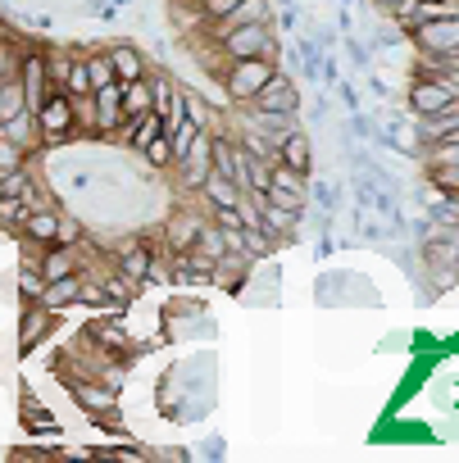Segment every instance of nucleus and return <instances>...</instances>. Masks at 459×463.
Wrapping results in <instances>:
<instances>
[{"mask_svg":"<svg viewBox=\"0 0 459 463\" xmlns=\"http://www.w3.org/2000/svg\"><path fill=\"white\" fill-rule=\"evenodd\" d=\"M196 227H200V213H196V209H177V213L168 218V227H164V246H168L173 255L191 250V241H196Z\"/></svg>","mask_w":459,"mask_h":463,"instance_id":"15","label":"nucleus"},{"mask_svg":"<svg viewBox=\"0 0 459 463\" xmlns=\"http://www.w3.org/2000/svg\"><path fill=\"white\" fill-rule=\"evenodd\" d=\"M0 137L5 141H14V146H24V150H33L42 137H37V114L33 109H19L14 118H0Z\"/></svg>","mask_w":459,"mask_h":463,"instance_id":"18","label":"nucleus"},{"mask_svg":"<svg viewBox=\"0 0 459 463\" xmlns=\"http://www.w3.org/2000/svg\"><path fill=\"white\" fill-rule=\"evenodd\" d=\"M278 69V60H264V55H251V60H233V69L223 73V91H227V100L233 105H246L264 82H269V73Z\"/></svg>","mask_w":459,"mask_h":463,"instance_id":"2","label":"nucleus"},{"mask_svg":"<svg viewBox=\"0 0 459 463\" xmlns=\"http://www.w3.org/2000/svg\"><path fill=\"white\" fill-rule=\"evenodd\" d=\"M119 109H123V118H137V114H150V109H155V96H150V78H132V82H123V96H119Z\"/></svg>","mask_w":459,"mask_h":463,"instance_id":"19","label":"nucleus"},{"mask_svg":"<svg viewBox=\"0 0 459 463\" xmlns=\"http://www.w3.org/2000/svg\"><path fill=\"white\" fill-rule=\"evenodd\" d=\"M273 159L287 164V168L301 173V177L314 173V146H310V137H305L301 128H287V132H282V141L273 146Z\"/></svg>","mask_w":459,"mask_h":463,"instance_id":"9","label":"nucleus"},{"mask_svg":"<svg viewBox=\"0 0 459 463\" xmlns=\"http://www.w3.org/2000/svg\"><path fill=\"white\" fill-rule=\"evenodd\" d=\"M42 291H46V278H42V273H37V264L28 260V264H24V273H19V296H24V300H42Z\"/></svg>","mask_w":459,"mask_h":463,"instance_id":"28","label":"nucleus"},{"mask_svg":"<svg viewBox=\"0 0 459 463\" xmlns=\"http://www.w3.org/2000/svg\"><path fill=\"white\" fill-rule=\"evenodd\" d=\"M37 273H42L46 282L73 278V273H82V250H78V246H46V255L37 260Z\"/></svg>","mask_w":459,"mask_h":463,"instance_id":"14","label":"nucleus"},{"mask_svg":"<svg viewBox=\"0 0 459 463\" xmlns=\"http://www.w3.org/2000/svg\"><path fill=\"white\" fill-rule=\"evenodd\" d=\"M454 105H459V96L436 73H423V78L409 82V109H414V118H427V114H441V109H454Z\"/></svg>","mask_w":459,"mask_h":463,"instance_id":"5","label":"nucleus"},{"mask_svg":"<svg viewBox=\"0 0 459 463\" xmlns=\"http://www.w3.org/2000/svg\"><path fill=\"white\" fill-rule=\"evenodd\" d=\"M223 55L227 60H251V55H264V60H278V42H273V19L264 24H242L233 33L218 37Z\"/></svg>","mask_w":459,"mask_h":463,"instance_id":"1","label":"nucleus"},{"mask_svg":"<svg viewBox=\"0 0 459 463\" xmlns=\"http://www.w3.org/2000/svg\"><path fill=\"white\" fill-rule=\"evenodd\" d=\"M264 19H273L269 0H237V5L227 10L223 19H214V24H209V37L218 42L223 33H233V28H242V24H264Z\"/></svg>","mask_w":459,"mask_h":463,"instance_id":"10","label":"nucleus"},{"mask_svg":"<svg viewBox=\"0 0 459 463\" xmlns=\"http://www.w3.org/2000/svg\"><path fill=\"white\" fill-rule=\"evenodd\" d=\"M177 168H182V186L200 191V182L214 173V168H209V128H200V132H196V141H191V150L177 159Z\"/></svg>","mask_w":459,"mask_h":463,"instance_id":"13","label":"nucleus"},{"mask_svg":"<svg viewBox=\"0 0 459 463\" xmlns=\"http://www.w3.org/2000/svg\"><path fill=\"white\" fill-rule=\"evenodd\" d=\"M177 114H182V123L209 128V105H205L200 96H191V91H177Z\"/></svg>","mask_w":459,"mask_h":463,"instance_id":"25","label":"nucleus"},{"mask_svg":"<svg viewBox=\"0 0 459 463\" xmlns=\"http://www.w3.org/2000/svg\"><path fill=\"white\" fill-rule=\"evenodd\" d=\"M432 168H459V141L454 137L432 141Z\"/></svg>","mask_w":459,"mask_h":463,"instance_id":"30","label":"nucleus"},{"mask_svg":"<svg viewBox=\"0 0 459 463\" xmlns=\"http://www.w3.org/2000/svg\"><path fill=\"white\" fill-rule=\"evenodd\" d=\"M196 5H200V0H196Z\"/></svg>","mask_w":459,"mask_h":463,"instance_id":"37","label":"nucleus"},{"mask_svg":"<svg viewBox=\"0 0 459 463\" xmlns=\"http://www.w3.org/2000/svg\"><path fill=\"white\" fill-rule=\"evenodd\" d=\"M24 427H28L33 436H51V440L60 436V422H55V413H51V409H42L33 391L24 395Z\"/></svg>","mask_w":459,"mask_h":463,"instance_id":"21","label":"nucleus"},{"mask_svg":"<svg viewBox=\"0 0 459 463\" xmlns=\"http://www.w3.org/2000/svg\"><path fill=\"white\" fill-rule=\"evenodd\" d=\"M55 323H60V318H55V309H46L42 300H28V309L19 314V350H24V354H33V350L55 332Z\"/></svg>","mask_w":459,"mask_h":463,"instance_id":"8","label":"nucleus"},{"mask_svg":"<svg viewBox=\"0 0 459 463\" xmlns=\"http://www.w3.org/2000/svg\"><path fill=\"white\" fill-rule=\"evenodd\" d=\"M69 96H87L91 91V78H87V60H69V73H64V87Z\"/></svg>","mask_w":459,"mask_h":463,"instance_id":"27","label":"nucleus"},{"mask_svg":"<svg viewBox=\"0 0 459 463\" xmlns=\"http://www.w3.org/2000/svg\"><path fill=\"white\" fill-rule=\"evenodd\" d=\"M19 227L28 232V241H33V246H55V227H60V213L37 204V209H28V218H24Z\"/></svg>","mask_w":459,"mask_h":463,"instance_id":"17","label":"nucleus"},{"mask_svg":"<svg viewBox=\"0 0 459 463\" xmlns=\"http://www.w3.org/2000/svg\"><path fill=\"white\" fill-rule=\"evenodd\" d=\"M69 395H73V404H78L87 418H110V413H119V391H110V386L96 382V377H69Z\"/></svg>","mask_w":459,"mask_h":463,"instance_id":"6","label":"nucleus"},{"mask_svg":"<svg viewBox=\"0 0 459 463\" xmlns=\"http://www.w3.org/2000/svg\"><path fill=\"white\" fill-rule=\"evenodd\" d=\"M19 164H28V150L0 137V173H5V168H19Z\"/></svg>","mask_w":459,"mask_h":463,"instance_id":"32","label":"nucleus"},{"mask_svg":"<svg viewBox=\"0 0 459 463\" xmlns=\"http://www.w3.org/2000/svg\"><path fill=\"white\" fill-rule=\"evenodd\" d=\"M87 78H91V87L119 82V78H114V64H110V55H105V51H100V55H87Z\"/></svg>","mask_w":459,"mask_h":463,"instance_id":"29","label":"nucleus"},{"mask_svg":"<svg viewBox=\"0 0 459 463\" xmlns=\"http://www.w3.org/2000/svg\"><path fill=\"white\" fill-rule=\"evenodd\" d=\"M141 282H150V287H164V282H173V269L164 264V260H155L150 255V264H146V278Z\"/></svg>","mask_w":459,"mask_h":463,"instance_id":"34","label":"nucleus"},{"mask_svg":"<svg viewBox=\"0 0 459 463\" xmlns=\"http://www.w3.org/2000/svg\"><path fill=\"white\" fill-rule=\"evenodd\" d=\"M414 42H418V51H427L432 60H445V55L459 51V19H454V14L423 19V24H414Z\"/></svg>","mask_w":459,"mask_h":463,"instance_id":"4","label":"nucleus"},{"mask_svg":"<svg viewBox=\"0 0 459 463\" xmlns=\"http://www.w3.org/2000/svg\"><path fill=\"white\" fill-rule=\"evenodd\" d=\"M119 5H128V0H119Z\"/></svg>","mask_w":459,"mask_h":463,"instance_id":"36","label":"nucleus"},{"mask_svg":"<svg viewBox=\"0 0 459 463\" xmlns=\"http://www.w3.org/2000/svg\"><path fill=\"white\" fill-rule=\"evenodd\" d=\"M119 96H123V82H105V87H91V105H96V132H100V137L119 132V123H123Z\"/></svg>","mask_w":459,"mask_h":463,"instance_id":"12","label":"nucleus"},{"mask_svg":"<svg viewBox=\"0 0 459 463\" xmlns=\"http://www.w3.org/2000/svg\"><path fill=\"white\" fill-rule=\"evenodd\" d=\"M105 55H110V64H114V78H119V82L146 78V60H141V51H137V46H110Z\"/></svg>","mask_w":459,"mask_h":463,"instance_id":"20","label":"nucleus"},{"mask_svg":"<svg viewBox=\"0 0 459 463\" xmlns=\"http://www.w3.org/2000/svg\"><path fill=\"white\" fill-rule=\"evenodd\" d=\"M19 82H24V100H28V109H37V105L46 100V91H51L46 55H42V51H33V55H24V60H19Z\"/></svg>","mask_w":459,"mask_h":463,"instance_id":"11","label":"nucleus"},{"mask_svg":"<svg viewBox=\"0 0 459 463\" xmlns=\"http://www.w3.org/2000/svg\"><path fill=\"white\" fill-rule=\"evenodd\" d=\"M146 264H150V246H141V241H128V246H119V273H123L128 282H137V287H141V278H146Z\"/></svg>","mask_w":459,"mask_h":463,"instance_id":"23","label":"nucleus"},{"mask_svg":"<svg viewBox=\"0 0 459 463\" xmlns=\"http://www.w3.org/2000/svg\"><path fill=\"white\" fill-rule=\"evenodd\" d=\"M78 282H82V273H73V278H55V282H46V291H42V305L46 309H69V305H78Z\"/></svg>","mask_w":459,"mask_h":463,"instance_id":"24","label":"nucleus"},{"mask_svg":"<svg viewBox=\"0 0 459 463\" xmlns=\"http://www.w3.org/2000/svg\"><path fill=\"white\" fill-rule=\"evenodd\" d=\"M246 105L269 109V114H296V109H301V91H296V82H292L282 69H273V73H269V82H264Z\"/></svg>","mask_w":459,"mask_h":463,"instance_id":"7","label":"nucleus"},{"mask_svg":"<svg viewBox=\"0 0 459 463\" xmlns=\"http://www.w3.org/2000/svg\"><path fill=\"white\" fill-rule=\"evenodd\" d=\"M33 114H37V137H42V146H60V141L73 137V105H69V91L51 87L46 100H42Z\"/></svg>","mask_w":459,"mask_h":463,"instance_id":"3","label":"nucleus"},{"mask_svg":"<svg viewBox=\"0 0 459 463\" xmlns=\"http://www.w3.org/2000/svg\"><path fill=\"white\" fill-rule=\"evenodd\" d=\"M100 291H105V305H128L137 296V282H128L123 273H114V278L100 282Z\"/></svg>","mask_w":459,"mask_h":463,"instance_id":"26","label":"nucleus"},{"mask_svg":"<svg viewBox=\"0 0 459 463\" xmlns=\"http://www.w3.org/2000/svg\"><path fill=\"white\" fill-rule=\"evenodd\" d=\"M191 250H196V255H205V260H223V255H227V237H223V227H218V222H205V218H200Z\"/></svg>","mask_w":459,"mask_h":463,"instance_id":"22","label":"nucleus"},{"mask_svg":"<svg viewBox=\"0 0 459 463\" xmlns=\"http://www.w3.org/2000/svg\"><path fill=\"white\" fill-rule=\"evenodd\" d=\"M141 155H146V159H150L155 168H164V164H173V150H168V137H164V132H159V137H155V141H150V146H146Z\"/></svg>","mask_w":459,"mask_h":463,"instance_id":"33","label":"nucleus"},{"mask_svg":"<svg viewBox=\"0 0 459 463\" xmlns=\"http://www.w3.org/2000/svg\"><path fill=\"white\" fill-rule=\"evenodd\" d=\"M233 5H237V0H200V19H205V24H214V19H223Z\"/></svg>","mask_w":459,"mask_h":463,"instance_id":"35","label":"nucleus"},{"mask_svg":"<svg viewBox=\"0 0 459 463\" xmlns=\"http://www.w3.org/2000/svg\"><path fill=\"white\" fill-rule=\"evenodd\" d=\"M28 218V204L19 195H0V227H19Z\"/></svg>","mask_w":459,"mask_h":463,"instance_id":"31","label":"nucleus"},{"mask_svg":"<svg viewBox=\"0 0 459 463\" xmlns=\"http://www.w3.org/2000/svg\"><path fill=\"white\" fill-rule=\"evenodd\" d=\"M87 336L100 345V354H123L132 341H128V332H123V318H96L91 327H87Z\"/></svg>","mask_w":459,"mask_h":463,"instance_id":"16","label":"nucleus"}]
</instances>
